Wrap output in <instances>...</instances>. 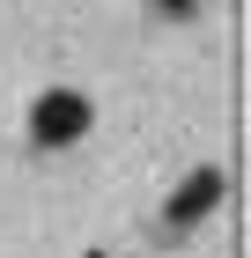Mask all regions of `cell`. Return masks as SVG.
<instances>
[{"label":"cell","instance_id":"3","mask_svg":"<svg viewBox=\"0 0 251 258\" xmlns=\"http://www.w3.org/2000/svg\"><path fill=\"white\" fill-rule=\"evenodd\" d=\"M155 8H163V15H192L199 0H155Z\"/></svg>","mask_w":251,"mask_h":258},{"label":"cell","instance_id":"2","mask_svg":"<svg viewBox=\"0 0 251 258\" xmlns=\"http://www.w3.org/2000/svg\"><path fill=\"white\" fill-rule=\"evenodd\" d=\"M214 207H222V170H192V177L170 192L163 221H170V229H192V221H199V214H214Z\"/></svg>","mask_w":251,"mask_h":258},{"label":"cell","instance_id":"1","mask_svg":"<svg viewBox=\"0 0 251 258\" xmlns=\"http://www.w3.org/2000/svg\"><path fill=\"white\" fill-rule=\"evenodd\" d=\"M89 133V96L81 89H44L37 103H30V140L37 148H67V140Z\"/></svg>","mask_w":251,"mask_h":258}]
</instances>
